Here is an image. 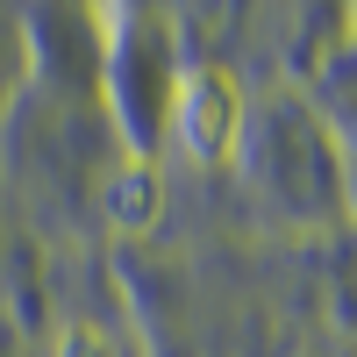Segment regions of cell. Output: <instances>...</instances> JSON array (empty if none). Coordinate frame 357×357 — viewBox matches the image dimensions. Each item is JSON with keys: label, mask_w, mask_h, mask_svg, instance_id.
I'll return each mask as SVG.
<instances>
[{"label": "cell", "mask_w": 357, "mask_h": 357, "mask_svg": "<svg viewBox=\"0 0 357 357\" xmlns=\"http://www.w3.org/2000/svg\"><path fill=\"white\" fill-rule=\"evenodd\" d=\"M57 357H114V343L93 321H65V329H57Z\"/></svg>", "instance_id": "obj_3"}, {"label": "cell", "mask_w": 357, "mask_h": 357, "mask_svg": "<svg viewBox=\"0 0 357 357\" xmlns=\"http://www.w3.org/2000/svg\"><path fill=\"white\" fill-rule=\"evenodd\" d=\"M100 215L114 236H158L165 222V172L151 151H122L114 172L100 178Z\"/></svg>", "instance_id": "obj_2"}, {"label": "cell", "mask_w": 357, "mask_h": 357, "mask_svg": "<svg viewBox=\"0 0 357 357\" xmlns=\"http://www.w3.org/2000/svg\"><path fill=\"white\" fill-rule=\"evenodd\" d=\"M243 122H250V93L229 65H193L172 93V129H178V151H186L200 172H215L236 158L243 143Z\"/></svg>", "instance_id": "obj_1"}]
</instances>
